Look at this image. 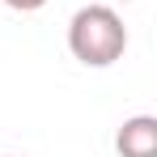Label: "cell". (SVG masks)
Masks as SVG:
<instances>
[{
	"instance_id": "obj_3",
	"label": "cell",
	"mask_w": 157,
	"mask_h": 157,
	"mask_svg": "<svg viewBox=\"0 0 157 157\" xmlns=\"http://www.w3.org/2000/svg\"><path fill=\"white\" fill-rule=\"evenodd\" d=\"M0 4H9V9H17V13H38L47 0H0Z\"/></svg>"
},
{
	"instance_id": "obj_4",
	"label": "cell",
	"mask_w": 157,
	"mask_h": 157,
	"mask_svg": "<svg viewBox=\"0 0 157 157\" xmlns=\"http://www.w3.org/2000/svg\"><path fill=\"white\" fill-rule=\"evenodd\" d=\"M4 157H17V153H4Z\"/></svg>"
},
{
	"instance_id": "obj_5",
	"label": "cell",
	"mask_w": 157,
	"mask_h": 157,
	"mask_svg": "<svg viewBox=\"0 0 157 157\" xmlns=\"http://www.w3.org/2000/svg\"><path fill=\"white\" fill-rule=\"evenodd\" d=\"M123 4H132V0H123Z\"/></svg>"
},
{
	"instance_id": "obj_1",
	"label": "cell",
	"mask_w": 157,
	"mask_h": 157,
	"mask_svg": "<svg viewBox=\"0 0 157 157\" xmlns=\"http://www.w3.org/2000/svg\"><path fill=\"white\" fill-rule=\"evenodd\" d=\"M68 51L85 68H110L128 51V26L110 4H85L68 21Z\"/></svg>"
},
{
	"instance_id": "obj_2",
	"label": "cell",
	"mask_w": 157,
	"mask_h": 157,
	"mask_svg": "<svg viewBox=\"0 0 157 157\" xmlns=\"http://www.w3.org/2000/svg\"><path fill=\"white\" fill-rule=\"evenodd\" d=\"M119 157H157V119L153 115H132L115 132Z\"/></svg>"
}]
</instances>
